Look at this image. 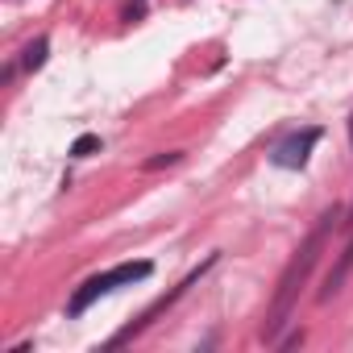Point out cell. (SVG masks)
Segmentation results:
<instances>
[{
    "instance_id": "5",
    "label": "cell",
    "mask_w": 353,
    "mask_h": 353,
    "mask_svg": "<svg viewBox=\"0 0 353 353\" xmlns=\"http://www.w3.org/2000/svg\"><path fill=\"white\" fill-rule=\"evenodd\" d=\"M46 54H50V42H46V38H34V42L21 50V67H26V71H42V67H46Z\"/></svg>"
},
{
    "instance_id": "2",
    "label": "cell",
    "mask_w": 353,
    "mask_h": 353,
    "mask_svg": "<svg viewBox=\"0 0 353 353\" xmlns=\"http://www.w3.org/2000/svg\"><path fill=\"white\" fill-rule=\"evenodd\" d=\"M154 274V262H121V266H112V270H104V274H92L75 295H71V303H67V316H83L96 299H104L108 291H117V287H125V283H141V279H150Z\"/></svg>"
},
{
    "instance_id": "6",
    "label": "cell",
    "mask_w": 353,
    "mask_h": 353,
    "mask_svg": "<svg viewBox=\"0 0 353 353\" xmlns=\"http://www.w3.org/2000/svg\"><path fill=\"white\" fill-rule=\"evenodd\" d=\"M100 145H104V141H100V133H79V137L71 141V150H67V154H71V158H92V154H100Z\"/></svg>"
},
{
    "instance_id": "8",
    "label": "cell",
    "mask_w": 353,
    "mask_h": 353,
    "mask_svg": "<svg viewBox=\"0 0 353 353\" xmlns=\"http://www.w3.org/2000/svg\"><path fill=\"white\" fill-rule=\"evenodd\" d=\"M349 137H353V117H349Z\"/></svg>"
},
{
    "instance_id": "7",
    "label": "cell",
    "mask_w": 353,
    "mask_h": 353,
    "mask_svg": "<svg viewBox=\"0 0 353 353\" xmlns=\"http://www.w3.org/2000/svg\"><path fill=\"white\" fill-rule=\"evenodd\" d=\"M179 158H183V150H166V154L150 158V162H145V170H162V166H174V162H179Z\"/></svg>"
},
{
    "instance_id": "4",
    "label": "cell",
    "mask_w": 353,
    "mask_h": 353,
    "mask_svg": "<svg viewBox=\"0 0 353 353\" xmlns=\"http://www.w3.org/2000/svg\"><path fill=\"white\" fill-rule=\"evenodd\" d=\"M324 137V129L320 125H307V129H295V133H287L274 150H270V162L274 166H283V170H299L303 162H307V154L316 150V141Z\"/></svg>"
},
{
    "instance_id": "3",
    "label": "cell",
    "mask_w": 353,
    "mask_h": 353,
    "mask_svg": "<svg viewBox=\"0 0 353 353\" xmlns=\"http://www.w3.org/2000/svg\"><path fill=\"white\" fill-rule=\"evenodd\" d=\"M212 266H216V254H208V258H204V262H200V266H196V270H192V274H188L183 283H179V287H174V291H166V295H162L158 303H150V307L141 312V320L125 324V328H121V332H117V336H112L108 345H112V349H121V345H129L133 336H141V332H145V328H150V324H154V320H158V316H162V312H166V307L174 303V299H183V295H188V287H196V283H200V279H204V274H208Z\"/></svg>"
},
{
    "instance_id": "1",
    "label": "cell",
    "mask_w": 353,
    "mask_h": 353,
    "mask_svg": "<svg viewBox=\"0 0 353 353\" xmlns=\"http://www.w3.org/2000/svg\"><path fill=\"white\" fill-rule=\"evenodd\" d=\"M332 221H336V208L332 212H324L320 216V225L312 229V237L295 250V258L287 262V270H283V279H279V291H274V303H270V312H266V341H274L279 336V328L287 324V316H291V307H295V295H299V287L307 283V274H312V266H316V258H320V250H324V237H328V229H332Z\"/></svg>"
}]
</instances>
